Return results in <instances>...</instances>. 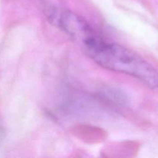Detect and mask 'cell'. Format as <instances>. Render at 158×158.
<instances>
[{
    "label": "cell",
    "instance_id": "6da1fadb",
    "mask_svg": "<svg viewBox=\"0 0 158 158\" xmlns=\"http://www.w3.org/2000/svg\"><path fill=\"white\" fill-rule=\"evenodd\" d=\"M80 44L83 52L103 67L132 76L150 87L158 89V71L131 49L109 43L96 31Z\"/></svg>",
    "mask_w": 158,
    "mask_h": 158
},
{
    "label": "cell",
    "instance_id": "7a4b0ae2",
    "mask_svg": "<svg viewBox=\"0 0 158 158\" xmlns=\"http://www.w3.org/2000/svg\"><path fill=\"white\" fill-rule=\"evenodd\" d=\"M3 136H4V131H3L2 128L1 127H0V142H1L2 140Z\"/></svg>",
    "mask_w": 158,
    "mask_h": 158
}]
</instances>
